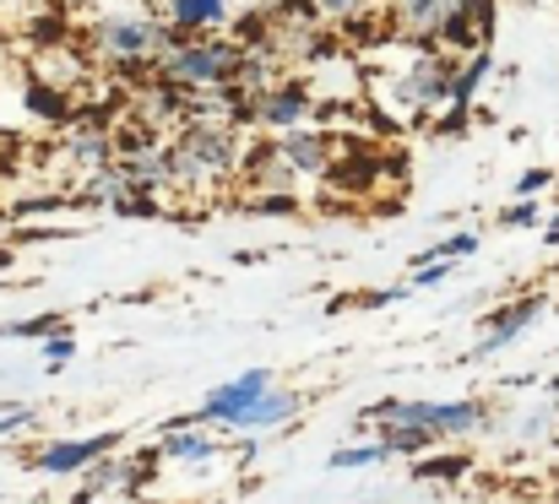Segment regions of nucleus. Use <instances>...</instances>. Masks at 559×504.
I'll list each match as a JSON object with an SVG mask.
<instances>
[{"label":"nucleus","mask_w":559,"mask_h":504,"mask_svg":"<svg viewBox=\"0 0 559 504\" xmlns=\"http://www.w3.org/2000/svg\"><path fill=\"white\" fill-rule=\"evenodd\" d=\"M294 412H299V396H294V391H277V385H272V391H266L261 401H250V412H245V418L234 423V434H250V440H255V434H266V429H283V423H288Z\"/></svg>","instance_id":"nucleus-15"},{"label":"nucleus","mask_w":559,"mask_h":504,"mask_svg":"<svg viewBox=\"0 0 559 504\" xmlns=\"http://www.w3.org/2000/svg\"><path fill=\"white\" fill-rule=\"evenodd\" d=\"M33 423H38V407L33 401H0V440H11V434H22Z\"/></svg>","instance_id":"nucleus-25"},{"label":"nucleus","mask_w":559,"mask_h":504,"mask_svg":"<svg viewBox=\"0 0 559 504\" xmlns=\"http://www.w3.org/2000/svg\"><path fill=\"white\" fill-rule=\"evenodd\" d=\"M549 184H555V173H549V168H527V173H522V179H516L511 190H516L522 201H538V195H544Z\"/></svg>","instance_id":"nucleus-28"},{"label":"nucleus","mask_w":559,"mask_h":504,"mask_svg":"<svg viewBox=\"0 0 559 504\" xmlns=\"http://www.w3.org/2000/svg\"><path fill=\"white\" fill-rule=\"evenodd\" d=\"M316 5V16H321V27L326 22H337V27H348V22H359L365 11H370V0H310Z\"/></svg>","instance_id":"nucleus-22"},{"label":"nucleus","mask_w":559,"mask_h":504,"mask_svg":"<svg viewBox=\"0 0 559 504\" xmlns=\"http://www.w3.org/2000/svg\"><path fill=\"white\" fill-rule=\"evenodd\" d=\"M456 5H467V0H396L385 11L391 16V38L407 44V49H440L445 22H451Z\"/></svg>","instance_id":"nucleus-8"},{"label":"nucleus","mask_w":559,"mask_h":504,"mask_svg":"<svg viewBox=\"0 0 559 504\" xmlns=\"http://www.w3.org/2000/svg\"><path fill=\"white\" fill-rule=\"evenodd\" d=\"M473 250H478V233H451V239H440L435 250H424L418 261H445V266H451V261H462V255H473ZM418 261H413V266H418Z\"/></svg>","instance_id":"nucleus-24"},{"label":"nucleus","mask_w":559,"mask_h":504,"mask_svg":"<svg viewBox=\"0 0 559 504\" xmlns=\"http://www.w3.org/2000/svg\"><path fill=\"white\" fill-rule=\"evenodd\" d=\"M544 244H549V250H559V212L549 217V228H544Z\"/></svg>","instance_id":"nucleus-31"},{"label":"nucleus","mask_w":559,"mask_h":504,"mask_svg":"<svg viewBox=\"0 0 559 504\" xmlns=\"http://www.w3.org/2000/svg\"><path fill=\"white\" fill-rule=\"evenodd\" d=\"M310 115H316V93H310V82H299V76H283L272 93L255 98V125H266V131H277V136L310 125Z\"/></svg>","instance_id":"nucleus-10"},{"label":"nucleus","mask_w":559,"mask_h":504,"mask_svg":"<svg viewBox=\"0 0 559 504\" xmlns=\"http://www.w3.org/2000/svg\"><path fill=\"white\" fill-rule=\"evenodd\" d=\"M500 223H506V228H527V223H538V206H533V201H516V206L500 212Z\"/></svg>","instance_id":"nucleus-30"},{"label":"nucleus","mask_w":559,"mask_h":504,"mask_svg":"<svg viewBox=\"0 0 559 504\" xmlns=\"http://www.w3.org/2000/svg\"><path fill=\"white\" fill-rule=\"evenodd\" d=\"M380 461H391V451H385L380 440L343 445V451H332V456H326V467H332V472H365V467H380Z\"/></svg>","instance_id":"nucleus-19"},{"label":"nucleus","mask_w":559,"mask_h":504,"mask_svg":"<svg viewBox=\"0 0 559 504\" xmlns=\"http://www.w3.org/2000/svg\"><path fill=\"white\" fill-rule=\"evenodd\" d=\"M445 277H451V266H445V261H418V266H413V277H407V288H440Z\"/></svg>","instance_id":"nucleus-29"},{"label":"nucleus","mask_w":559,"mask_h":504,"mask_svg":"<svg viewBox=\"0 0 559 504\" xmlns=\"http://www.w3.org/2000/svg\"><path fill=\"white\" fill-rule=\"evenodd\" d=\"M153 456H158V461H180V467H206V461L223 456V440H217L212 429H201V423L175 418V423L158 434V451H153Z\"/></svg>","instance_id":"nucleus-14"},{"label":"nucleus","mask_w":559,"mask_h":504,"mask_svg":"<svg viewBox=\"0 0 559 504\" xmlns=\"http://www.w3.org/2000/svg\"><path fill=\"white\" fill-rule=\"evenodd\" d=\"M239 60H245V49L234 38H223V33L217 38H180L153 65V76L164 87H175V93H223V87H234Z\"/></svg>","instance_id":"nucleus-2"},{"label":"nucleus","mask_w":559,"mask_h":504,"mask_svg":"<svg viewBox=\"0 0 559 504\" xmlns=\"http://www.w3.org/2000/svg\"><path fill=\"white\" fill-rule=\"evenodd\" d=\"M495 71V55L489 49H473L467 60H462V71H456V87H451V109H467L473 98H478V87H484V76Z\"/></svg>","instance_id":"nucleus-18"},{"label":"nucleus","mask_w":559,"mask_h":504,"mask_svg":"<svg viewBox=\"0 0 559 504\" xmlns=\"http://www.w3.org/2000/svg\"><path fill=\"white\" fill-rule=\"evenodd\" d=\"M250 212H266V217H294L299 212V195H245Z\"/></svg>","instance_id":"nucleus-26"},{"label":"nucleus","mask_w":559,"mask_h":504,"mask_svg":"<svg viewBox=\"0 0 559 504\" xmlns=\"http://www.w3.org/2000/svg\"><path fill=\"white\" fill-rule=\"evenodd\" d=\"M66 332V315H33V321H16V326H0V336H27V341H49V336Z\"/></svg>","instance_id":"nucleus-23"},{"label":"nucleus","mask_w":559,"mask_h":504,"mask_svg":"<svg viewBox=\"0 0 559 504\" xmlns=\"http://www.w3.org/2000/svg\"><path fill=\"white\" fill-rule=\"evenodd\" d=\"M380 445H385L391 456H429V451H435V440L418 434V429H380Z\"/></svg>","instance_id":"nucleus-20"},{"label":"nucleus","mask_w":559,"mask_h":504,"mask_svg":"<svg viewBox=\"0 0 559 504\" xmlns=\"http://www.w3.org/2000/svg\"><path fill=\"white\" fill-rule=\"evenodd\" d=\"M60 164L71 168V173H82V179L104 173V168L115 164V131L98 125L93 115H76L66 125V136H60Z\"/></svg>","instance_id":"nucleus-9"},{"label":"nucleus","mask_w":559,"mask_h":504,"mask_svg":"<svg viewBox=\"0 0 559 504\" xmlns=\"http://www.w3.org/2000/svg\"><path fill=\"white\" fill-rule=\"evenodd\" d=\"M456 71H462L456 55H445V49H418V55L407 60V71L396 76V104L413 109V115H429V109L451 104Z\"/></svg>","instance_id":"nucleus-5"},{"label":"nucleus","mask_w":559,"mask_h":504,"mask_svg":"<svg viewBox=\"0 0 559 504\" xmlns=\"http://www.w3.org/2000/svg\"><path fill=\"white\" fill-rule=\"evenodd\" d=\"M467 456H418V478H429V483H451V478H467Z\"/></svg>","instance_id":"nucleus-21"},{"label":"nucleus","mask_w":559,"mask_h":504,"mask_svg":"<svg viewBox=\"0 0 559 504\" xmlns=\"http://www.w3.org/2000/svg\"><path fill=\"white\" fill-rule=\"evenodd\" d=\"M71 358H76V336L71 332H60V336H49V341H44V363H49V369H66Z\"/></svg>","instance_id":"nucleus-27"},{"label":"nucleus","mask_w":559,"mask_h":504,"mask_svg":"<svg viewBox=\"0 0 559 504\" xmlns=\"http://www.w3.org/2000/svg\"><path fill=\"white\" fill-rule=\"evenodd\" d=\"M126 440L115 434V429H104V434H76V440H49V445H38L33 456H27V467L33 472H44V478H82L87 467H98L104 456H115Z\"/></svg>","instance_id":"nucleus-6"},{"label":"nucleus","mask_w":559,"mask_h":504,"mask_svg":"<svg viewBox=\"0 0 559 504\" xmlns=\"http://www.w3.org/2000/svg\"><path fill=\"white\" fill-rule=\"evenodd\" d=\"M359 423H370V429H418L440 445V440L478 434L489 423V407L484 401H402V396H391V401L365 407Z\"/></svg>","instance_id":"nucleus-4"},{"label":"nucleus","mask_w":559,"mask_h":504,"mask_svg":"<svg viewBox=\"0 0 559 504\" xmlns=\"http://www.w3.org/2000/svg\"><path fill=\"white\" fill-rule=\"evenodd\" d=\"M538 315H544V299H538V293H527V299H516V304H500L495 315H484V336H478V347H473L467 358H495V352H506Z\"/></svg>","instance_id":"nucleus-12"},{"label":"nucleus","mask_w":559,"mask_h":504,"mask_svg":"<svg viewBox=\"0 0 559 504\" xmlns=\"http://www.w3.org/2000/svg\"><path fill=\"white\" fill-rule=\"evenodd\" d=\"M272 153L294 168V179H305V173H326V168H332V158H337V136L299 125V131H283V136L272 142Z\"/></svg>","instance_id":"nucleus-13"},{"label":"nucleus","mask_w":559,"mask_h":504,"mask_svg":"<svg viewBox=\"0 0 559 504\" xmlns=\"http://www.w3.org/2000/svg\"><path fill=\"white\" fill-rule=\"evenodd\" d=\"M180 38L158 22V16H142V11H104L93 27H87V49L115 65V71H142V65H158Z\"/></svg>","instance_id":"nucleus-1"},{"label":"nucleus","mask_w":559,"mask_h":504,"mask_svg":"<svg viewBox=\"0 0 559 504\" xmlns=\"http://www.w3.org/2000/svg\"><path fill=\"white\" fill-rule=\"evenodd\" d=\"M266 391H272V369H245V374H234L228 385H212L186 423H201V429H234V423L250 412V401H261Z\"/></svg>","instance_id":"nucleus-7"},{"label":"nucleus","mask_w":559,"mask_h":504,"mask_svg":"<svg viewBox=\"0 0 559 504\" xmlns=\"http://www.w3.org/2000/svg\"><path fill=\"white\" fill-rule=\"evenodd\" d=\"M326 179H332V190H370V184H380V153H348V147H337V158H332V168H326Z\"/></svg>","instance_id":"nucleus-16"},{"label":"nucleus","mask_w":559,"mask_h":504,"mask_svg":"<svg viewBox=\"0 0 559 504\" xmlns=\"http://www.w3.org/2000/svg\"><path fill=\"white\" fill-rule=\"evenodd\" d=\"M245 168V142L223 120H195L169 142V173L175 184H212Z\"/></svg>","instance_id":"nucleus-3"},{"label":"nucleus","mask_w":559,"mask_h":504,"mask_svg":"<svg viewBox=\"0 0 559 504\" xmlns=\"http://www.w3.org/2000/svg\"><path fill=\"white\" fill-rule=\"evenodd\" d=\"M234 0H158V22L175 38H217L228 27Z\"/></svg>","instance_id":"nucleus-11"},{"label":"nucleus","mask_w":559,"mask_h":504,"mask_svg":"<svg viewBox=\"0 0 559 504\" xmlns=\"http://www.w3.org/2000/svg\"><path fill=\"white\" fill-rule=\"evenodd\" d=\"M27 109H33L38 120H49V125H71V120H76L71 93L55 87V82H27Z\"/></svg>","instance_id":"nucleus-17"}]
</instances>
